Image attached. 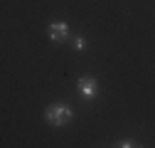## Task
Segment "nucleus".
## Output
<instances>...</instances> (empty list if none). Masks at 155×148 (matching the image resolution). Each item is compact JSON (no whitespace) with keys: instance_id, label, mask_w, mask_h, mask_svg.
<instances>
[{"instance_id":"f257e3e1","label":"nucleus","mask_w":155,"mask_h":148,"mask_svg":"<svg viewBox=\"0 0 155 148\" xmlns=\"http://www.w3.org/2000/svg\"><path fill=\"white\" fill-rule=\"evenodd\" d=\"M45 119L52 126H64V123H69L74 119V109L69 104H64V101H54V104H49L45 109Z\"/></svg>"},{"instance_id":"f03ea898","label":"nucleus","mask_w":155,"mask_h":148,"mask_svg":"<svg viewBox=\"0 0 155 148\" xmlns=\"http://www.w3.org/2000/svg\"><path fill=\"white\" fill-rule=\"evenodd\" d=\"M76 89H79L81 99H86V101L99 96V82H96L94 77H79L76 79Z\"/></svg>"},{"instance_id":"7ed1b4c3","label":"nucleus","mask_w":155,"mask_h":148,"mask_svg":"<svg viewBox=\"0 0 155 148\" xmlns=\"http://www.w3.org/2000/svg\"><path fill=\"white\" fill-rule=\"evenodd\" d=\"M47 35H49V40L52 42H67L69 40V35H71V30H69V25L67 22H52L49 27H47Z\"/></svg>"},{"instance_id":"20e7f679","label":"nucleus","mask_w":155,"mask_h":148,"mask_svg":"<svg viewBox=\"0 0 155 148\" xmlns=\"http://www.w3.org/2000/svg\"><path fill=\"white\" fill-rule=\"evenodd\" d=\"M113 148H140V143H135L133 138H121V141L116 143Z\"/></svg>"},{"instance_id":"39448f33","label":"nucleus","mask_w":155,"mask_h":148,"mask_svg":"<svg viewBox=\"0 0 155 148\" xmlns=\"http://www.w3.org/2000/svg\"><path fill=\"white\" fill-rule=\"evenodd\" d=\"M74 47L79 49V52H84V49H86V40H84L81 35H76V37H74Z\"/></svg>"}]
</instances>
